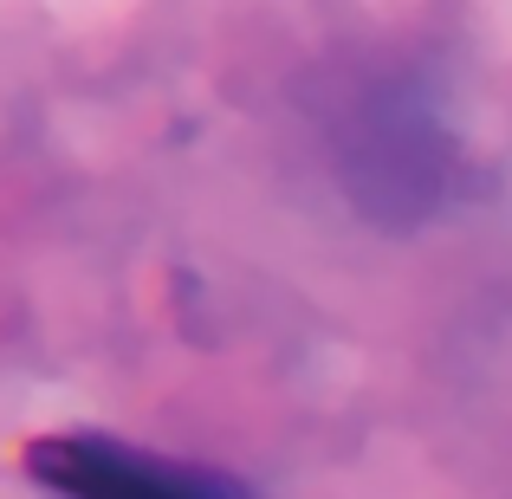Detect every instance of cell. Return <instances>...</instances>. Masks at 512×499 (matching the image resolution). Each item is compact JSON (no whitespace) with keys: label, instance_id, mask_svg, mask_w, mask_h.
<instances>
[{"label":"cell","instance_id":"obj_1","mask_svg":"<svg viewBox=\"0 0 512 499\" xmlns=\"http://www.w3.org/2000/svg\"><path fill=\"white\" fill-rule=\"evenodd\" d=\"M33 467L59 487H85V493H214V474H188L175 461H150L130 454L117 441H52L33 454Z\"/></svg>","mask_w":512,"mask_h":499}]
</instances>
